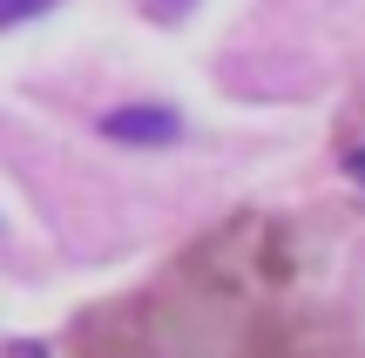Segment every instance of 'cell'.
Wrapping results in <instances>:
<instances>
[{
    "label": "cell",
    "instance_id": "6da1fadb",
    "mask_svg": "<svg viewBox=\"0 0 365 358\" xmlns=\"http://www.w3.org/2000/svg\"><path fill=\"white\" fill-rule=\"evenodd\" d=\"M182 284H190L203 305H244L250 291H271V284H291L298 257H291L284 230H271L264 216H237V223L210 230L190 257H182Z\"/></svg>",
    "mask_w": 365,
    "mask_h": 358
},
{
    "label": "cell",
    "instance_id": "7a4b0ae2",
    "mask_svg": "<svg viewBox=\"0 0 365 358\" xmlns=\"http://www.w3.org/2000/svg\"><path fill=\"white\" fill-rule=\"evenodd\" d=\"M68 345H75V358H176L182 311L163 298H108L75 318Z\"/></svg>",
    "mask_w": 365,
    "mask_h": 358
},
{
    "label": "cell",
    "instance_id": "3957f363",
    "mask_svg": "<svg viewBox=\"0 0 365 358\" xmlns=\"http://www.w3.org/2000/svg\"><path fill=\"white\" fill-rule=\"evenodd\" d=\"M102 135H108V142H176V135H182V115H176V108H156V102H143V108H108V115H102Z\"/></svg>",
    "mask_w": 365,
    "mask_h": 358
},
{
    "label": "cell",
    "instance_id": "277c9868",
    "mask_svg": "<svg viewBox=\"0 0 365 358\" xmlns=\"http://www.w3.org/2000/svg\"><path fill=\"white\" fill-rule=\"evenodd\" d=\"M54 0H0V27H14V21H27V14H48Z\"/></svg>",
    "mask_w": 365,
    "mask_h": 358
},
{
    "label": "cell",
    "instance_id": "5b68a950",
    "mask_svg": "<svg viewBox=\"0 0 365 358\" xmlns=\"http://www.w3.org/2000/svg\"><path fill=\"white\" fill-rule=\"evenodd\" d=\"M143 7L156 14V21H176V14H182V7H196V0H143Z\"/></svg>",
    "mask_w": 365,
    "mask_h": 358
},
{
    "label": "cell",
    "instance_id": "8992f818",
    "mask_svg": "<svg viewBox=\"0 0 365 358\" xmlns=\"http://www.w3.org/2000/svg\"><path fill=\"white\" fill-rule=\"evenodd\" d=\"M7 358H48V352H41V345H14Z\"/></svg>",
    "mask_w": 365,
    "mask_h": 358
}]
</instances>
